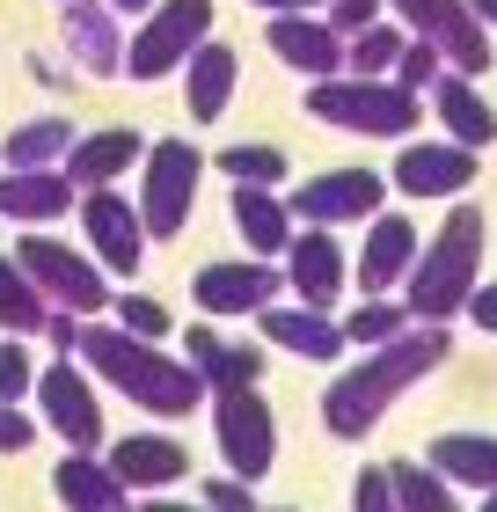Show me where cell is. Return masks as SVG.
<instances>
[{
    "instance_id": "obj_1",
    "label": "cell",
    "mask_w": 497,
    "mask_h": 512,
    "mask_svg": "<svg viewBox=\"0 0 497 512\" xmlns=\"http://www.w3.org/2000/svg\"><path fill=\"white\" fill-rule=\"evenodd\" d=\"M439 359H446V330H439V322H424L417 337H402V330H395L388 344H373V352H366L359 366H351V374H344L337 388H329V432L359 439V432L373 425V417H381V410L395 403V395L417 381V374H432Z\"/></svg>"
},
{
    "instance_id": "obj_2",
    "label": "cell",
    "mask_w": 497,
    "mask_h": 512,
    "mask_svg": "<svg viewBox=\"0 0 497 512\" xmlns=\"http://www.w3.org/2000/svg\"><path fill=\"white\" fill-rule=\"evenodd\" d=\"M476 264H483V205H454L410 264V315L424 322L461 315L468 293H476Z\"/></svg>"
},
{
    "instance_id": "obj_3",
    "label": "cell",
    "mask_w": 497,
    "mask_h": 512,
    "mask_svg": "<svg viewBox=\"0 0 497 512\" xmlns=\"http://www.w3.org/2000/svg\"><path fill=\"white\" fill-rule=\"evenodd\" d=\"M81 352L103 381H117L132 403H147L154 417H183L198 403V374L176 359H161L147 337H125V330H81Z\"/></svg>"
},
{
    "instance_id": "obj_4",
    "label": "cell",
    "mask_w": 497,
    "mask_h": 512,
    "mask_svg": "<svg viewBox=\"0 0 497 512\" xmlns=\"http://www.w3.org/2000/svg\"><path fill=\"white\" fill-rule=\"evenodd\" d=\"M307 110L337 132H366V139H410L417 132V96L395 81H359V74H329L307 88Z\"/></svg>"
},
{
    "instance_id": "obj_5",
    "label": "cell",
    "mask_w": 497,
    "mask_h": 512,
    "mask_svg": "<svg viewBox=\"0 0 497 512\" xmlns=\"http://www.w3.org/2000/svg\"><path fill=\"white\" fill-rule=\"evenodd\" d=\"M139 161H147V176H139V227H147V235H183L191 213H198L205 154L183 147V139H154Z\"/></svg>"
},
{
    "instance_id": "obj_6",
    "label": "cell",
    "mask_w": 497,
    "mask_h": 512,
    "mask_svg": "<svg viewBox=\"0 0 497 512\" xmlns=\"http://www.w3.org/2000/svg\"><path fill=\"white\" fill-rule=\"evenodd\" d=\"M205 30H212V0H161V8H147V30L125 44V74L132 81L176 74V66L205 44Z\"/></svg>"
},
{
    "instance_id": "obj_7",
    "label": "cell",
    "mask_w": 497,
    "mask_h": 512,
    "mask_svg": "<svg viewBox=\"0 0 497 512\" xmlns=\"http://www.w3.org/2000/svg\"><path fill=\"white\" fill-rule=\"evenodd\" d=\"M381 8H395L454 74H468V81L490 74V37H483V22H476L468 0H381Z\"/></svg>"
},
{
    "instance_id": "obj_8",
    "label": "cell",
    "mask_w": 497,
    "mask_h": 512,
    "mask_svg": "<svg viewBox=\"0 0 497 512\" xmlns=\"http://www.w3.org/2000/svg\"><path fill=\"white\" fill-rule=\"evenodd\" d=\"M15 264L30 271V286H37L44 300H59L66 315H96V308H110V286H103V271L88 264L81 249L52 242V235H30V242L15 249Z\"/></svg>"
},
{
    "instance_id": "obj_9",
    "label": "cell",
    "mask_w": 497,
    "mask_h": 512,
    "mask_svg": "<svg viewBox=\"0 0 497 512\" xmlns=\"http://www.w3.org/2000/svg\"><path fill=\"white\" fill-rule=\"evenodd\" d=\"M388 198V176L373 169H329V176H307L300 191L286 198L293 227H344V220H373Z\"/></svg>"
},
{
    "instance_id": "obj_10",
    "label": "cell",
    "mask_w": 497,
    "mask_h": 512,
    "mask_svg": "<svg viewBox=\"0 0 497 512\" xmlns=\"http://www.w3.org/2000/svg\"><path fill=\"white\" fill-rule=\"evenodd\" d=\"M388 183L402 198H461L476 183V147H461V139H410Z\"/></svg>"
},
{
    "instance_id": "obj_11",
    "label": "cell",
    "mask_w": 497,
    "mask_h": 512,
    "mask_svg": "<svg viewBox=\"0 0 497 512\" xmlns=\"http://www.w3.org/2000/svg\"><path fill=\"white\" fill-rule=\"evenodd\" d=\"M81 227H88V249L103 256L110 271H139V256H147V227H139V205H125L103 183V191H81Z\"/></svg>"
},
{
    "instance_id": "obj_12",
    "label": "cell",
    "mask_w": 497,
    "mask_h": 512,
    "mask_svg": "<svg viewBox=\"0 0 497 512\" xmlns=\"http://www.w3.org/2000/svg\"><path fill=\"white\" fill-rule=\"evenodd\" d=\"M278 286H286V278L271 264H205L191 293H198L205 315H264L278 300Z\"/></svg>"
},
{
    "instance_id": "obj_13",
    "label": "cell",
    "mask_w": 497,
    "mask_h": 512,
    "mask_svg": "<svg viewBox=\"0 0 497 512\" xmlns=\"http://www.w3.org/2000/svg\"><path fill=\"white\" fill-rule=\"evenodd\" d=\"M59 15H66V52H74V66L110 81L117 66H125V30H117V15L103 0H59Z\"/></svg>"
},
{
    "instance_id": "obj_14",
    "label": "cell",
    "mask_w": 497,
    "mask_h": 512,
    "mask_svg": "<svg viewBox=\"0 0 497 512\" xmlns=\"http://www.w3.org/2000/svg\"><path fill=\"white\" fill-rule=\"evenodd\" d=\"M271 52L293 66V74L307 81H329V74H344V37L329 30L322 15H271Z\"/></svg>"
},
{
    "instance_id": "obj_15",
    "label": "cell",
    "mask_w": 497,
    "mask_h": 512,
    "mask_svg": "<svg viewBox=\"0 0 497 512\" xmlns=\"http://www.w3.org/2000/svg\"><path fill=\"white\" fill-rule=\"evenodd\" d=\"M74 205H81V191L66 183V169H8L0 176V220H15V227L66 220Z\"/></svg>"
},
{
    "instance_id": "obj_16",
    "label": "cell",
    "mask_w": 497,
    "mask_h": 512,
    "mask_svg": "<svg viewBox=\"0 0 497 512\" xmlns=\"http://www.w3.org/2000/svg\"><path fill=\"white\" fill-rule=\"evenodd\" d=\"M286 278H293V293H300V308H329L344 286V249L329 227H307V235L286 242Z\"/></svg>"
},
{
    "instance_id": "obj_17",
    "label": "cell",
    "mask_w": 497,
    "mask_h": 512,
    "mask_svg": "<svg viewBox=\"0 0 497 512\" xmlns=\"http://www.w3.org/2000/svg\"><path fill=\"white\" fill-rule=\"evenodd\" d=\"M139 154H147V139H139L132 125H117V132H88V139H74L59 169H66V183H74V191H103V183H117Z\"/></svg>"
},
{
    "instance_id": "obj_18",
    "label": "cell",
    "mask_w": 497,
    "mask_h": 512,
    "mask_svg": "<svg viewBox=\"0 0 497 512\" xmlns=\"http://www.w3.org/2000/svg\"><path fill=\"white\" fill-rule=\"evenodd\" d=\"M220 447L242 476H264L271 469V410L256 403L249 388H227L220 395Z\"/></svg>"
},
{
    "instance_id": "obj_19",
    "label": "cell",
    "mask_w": 497,
    "mask_h": 512,
    "mask_svg": "<svg viewBox=\"0 0 497 512\" xmlns=\"http://www.w3.org/2000/svg\"><path fill=\"white\" fill-rule=\"evenodd\" d=\"M410 264H417V227L402 220V213H373L366 220V249H359V293L395 286Z\"/></svg>"
},
{
    "instance_id": "obj_20",
    "label": "cell",
    "mask_w": 497,
    "mask_h": 512,
    "mask_svg": "<svg viewBox=\"0 0 497 512\" xmlns=\"http://www.w3.org/2000/svg\"><path fill=\"white\" fill-rule=\"evenodd\" d=\"M234 81H242V59L227 52V44H198L191 59H183V96H191V118L212 125V118H227V103H234Z\"/></svg>"
},
{
    "instance_id": "obj_21",
    "label": "cell",
    "mask_w": 497,
    "mask_h": 512,
    "mask_svg": "<svg viewBox=\"0 0 497 512\" xmlns=\"http://www.w3.org/2000/svg\"><path fill=\"white\" fill-rule=\"evenodd\" d=\"M424 96H432L446 139H461V147H490V139H497V110L476 96V81H468V74H439Z\"/></svg>"
},
{
    "instance_id": "obj_22",
    "label": "cell",
    "mask_w": 497,
    "mask_h": 512,
    "mask_svg": "<svg viewBox=\"0 0 497 512\" xmlns=\"http://www.w3.org/2000/svg\"><path fill=\"white\" fill-rule=\"evenodd\" d=\"M37 395H44V417L74 439V447H96V432H103V417H96V395H88V381L81 374H66V366H52V374L37 381Z\"/></svg>"
},
{
    "instance_id": "obj_23",
    "label": "cell",
    "mask_w": 497,
    "mask_h": 512,
    "mask_svg": "<svg viewBox=\"0 0 497 512\" xmlns=\"http://www.w3.org/2000/svg\"><path fill=\"white\" fill-rule=\"evenodd\" d=\"M264 337L300 352V359H337L344 352V330L322 308H264Z\"/></svg>"
},
{
    "instance_id": "obj_24",
    "label": "cell",
    "mask_w": 497,
    "mask_h": 512,
    "mask_svg": "<svg viewBox=\"0 0 497 512\" xmlns=\"http://www.w3.org/2000/svg\"><path fill=\"white\" fill-rule=\"evenodd\" d=\"M234 227L249 235L256 256H278L293 242V213L278 205V191H264V183H234Z\"/></svg>"
},
{
    "instance_id": "obj_25",
    "label": "cell",
    "mask_w": 497,
    "mask_h": 512,
    "mask_svg": "<svg viewBox=\"0 0 497 512\" xmlns=\"http://www.w3.org/2000/svg\"><path fill=\"white\" fill-rule=\"evenodd\" d=\"M74 139H81V132H74V118H66V110H52V118H30V125H15L0 154H8V169H59Z\"/></svg>"
},
{
    "instance_id": "obj_26",
    "label": "cell",
    "mask_w": 497,
    "mask_h": 512,
    "mask_svg": "<svg viewBox=\"0 0 497 512\" xmlns=\"http://www.w3.org/2000/svg\"><path fill=\"white\" fill-rule=\"evenodd\" d=\"M402 30H388V22H366V30H351L344 37V74H359V81H388V66L402 52Z\"/></svg>"
},
{
    "instance_id": "obj_27",
    "label": "cell",
    "mask_w": 497,
    "mask_h": 512,
    "mask_svg": "<svg viewBox=\"0 0 497 512\" xmlns=\"http://www.w3.org/2000/svg\"><path fill=\"white\" fill-rule=\"evenodd\" d=\"M0 330H44V293L8 249H0Z\"/></svg>"
},
{
    "instance_id": "obj_28",
    "label": "cell",
    "mask_w": 497,
    "mask_h": 512,
    "mask_svg": "<svg viewBox=\"0 0 497 512\" xmlns=\"http://www.w3.org/2000/svg\"><path fill=\"white\" fill-rule=\"evenodd\" d=\"M117 476L125 483H169V476H183V447L176 439H125L117 447Z\"/></svg>"
},
{
    "instance_id": "obj_29",
    "label": "cell",
    "mask_w": 497,
    "mask_h": 512,
    "mask_svg": "<svg viewBox=\"0 0 497 512\" xmlns=\"http://www.w3.org/2000/svg\"><path fill=\"white\" fill-rule=\"evenodd\" d=\"M432 461L446 476H461V483H490V491H497V439L454 432V439H439V447H432Z\"/></svg>"
},
{
    "instance_id": "obj_30",
    "label": "cell",
    "mask_w": 497,
    "mask_h": 512,
    "mask_svg": "<svg viewBox=\"0 0 497 512\" xmlns=\"http://www.w3.org/2000/svg\"><path fill=\"white\" fill-rule=\"evenodd\" d=\"M59 498L81 505V512H125V491H117L103 469H88V461H66L59 469Z\"/></svg>"
},
{
    "instance_id": "obj_31",
    "label": "cell",
    "mask_w": 497,
    "mask_h": 512,
    "mask_svg": "<svg viewBox=\"0 0 497 512\" xmlns=\"http://www.w3.org/2000/svg\"><path fill=\"white\" fill-rule=\"evenodd\" d=\"M183 344H191V359L205 366V374H220V381H234V388H249V381H256V352H234V344H220L212 330H191Z\"/></svg>"
},
{
    "instance_id": "obj_32",
    "label": "cell",
    "mask_w": 497,
    "mask_h": 512,
    "mask_svg": "<svg viewBox=\"0 0 497 512\" xmlns=\"http://www.w3.org/2000/svg\"><path fill=\"white\" fill-rule=\"evenodd\" d=\"M220 169H227L234 183H264V191H278V183H286V169H293V161L278 154V147H242V139H234V147L220 154Z\"/></svg>"
},
{
    "instance_id": "obj_33",
    "label": "cell",
    "mask_w": 497,
    "mask_h": 512,
    "mask_svg": "<svg viewBox=\"0 0 497 512\" xmlns=\"http://www.w3.org/2000/svg\"><path fill=\"white\" fill-rule=\"evenodd\" d=\"M388 81L395 88H410V96H424V88H432L439 81V52H432V44H402V52H395V66H388Z\"/></svg>"
},
{
    "instance_id": "obj_34",
    "label": "cell",
    "mask_w": 497,
    "mask_h": 512,
    "mask_svg": "<svg viewBox=\"0 0 497 512\" xmlns=\"http://www.w3.org/2000/svg\"><path fill=\"white\" fill-rule=\"evenodd\" d=\"M395 330H402V308H388V300H359V308H351V322H344L351 344H388Z\"/></svg>"
},
{
    "instance_id": "obj_35",
    "label": "cell",
    "mask_w": 497,
    "mask_h": 512,
    "mask_svg": "<svg viewBox=\"0 0 497 512\" xmlns=\"http://www.w3.org/2000/svg\"><path fill=\"white\" fill-rule=\"evenodd\" d=\"M117 330H125V337H169V308H161V300H147V293H125V300H117Z\"/></svg>"
},
{
    "instance_id": "obj_36",
    "label": "cell",
    "mask_w": 497,
    "mask_h": 512,
    "mask_svg": "<svg viewBox=\"0 0 497 512\" xmlns=\"http://www.w3.org/2000/svg\"><path fill=\"white\" fill-rule=\"evenodd\" d=\"M395 491H402V505H410V512H454V505H446V491H439L432 476H417V469H402Z\"/></svg>"
},
{
    "instance_id": "obj_37",
    "label": "cell",
    "mask_w": 497,
    "mask_h": 512,
    "mask_svg": "<svg viewBox=\"0 0 497 512\" xmlns=\"http://www.w3.org/2000/svg\"><path fill=\"white\" fill-rule=\"evenodd\" d=\"M329 30L337 37H351V30H366V22H381V0H329Z\"/></svg>"
},
{
    "instance_id": "obj_38",
    "label": "cell",
    "mask_w": 497,
    "mask_h": 512,
    "mask_svg": "<svg viewBox=\"0 0 497 512\" xmlns=\"http://www.w3.org/2000/svg\"><path fill=\"white\" fill-rule=\"evenodd\" d=\"M22 388H30V359H22V344H0V403H15Z\"/></svg>"
},
{
    "instance_id": "obj_39",
    "label": "cell",
    "mask_w": 497,
    "mask_h": 512,
    "mask_svg": "<svg viewBox=\"0 0 497 512\" xmlns=\"http://www.w3.org/2000/svg\"><path fill=\"white\" fill-rule=\"evenodd\" d=\"M468 315H476V330H497V286H476V293H468Z\"/></svg>"
},
{
    "instance_id": "obj_40",
    "label": "cell",
    "mask_w": 497,
    "mask_h": 512,
    "mask_svg": "<svg viewBox=\"0 0 497 512\" xmlns=\"http://www.w3.org/2000/svg\"><path fill=\"white\" fill-rule=\"evenodd\" d=\"M359 512H395V505H388V483H381V476H359Z\"/></svg>"
},
{
    "instance_id": "obj_41",
    "label": "cell",
    "mask_w": 497,
    "mask_h": 512,
    "mask_svg": "<svg viewBox=\"0 0 497 512\" xmlns=\"http://www.w3.org/2000/svg\"><path fill=\"white\" fill-rule=\"evenodd\" d=\"M212 512H249V491L242 483H220V491H212Z\"/></svg>"
},
{
    "instance_id": "obj_42",
    "label": "cell",
    "mask_w": 497,
    "mask_h": 512,
    "mask_svg": "<svg viewBox=\"0 0 497 512\" xmlns=\"http://www.w3.org/2000/svg\"><path fill=\"white\" fill-rule=\"evenodd\" d=\"M22 439H30V425H22V417L0 403V447H22Z\"/></svg>"
},
{
    "instance_id": "obj_43",
    "label": "cell",
    "mask_w": 497,
    "mask_h": 512,
    "mask_svg": "<svg viewBox=\"0 0 497 512\" xmlns=\"http://www.w3.org/2000/svg\"><path fill=\"white\" fill-rule=\"evenodd\" d=\"M256 8H271V15H293V8H300V15H307V8H329V0H256Z\"/></svg>"
},
{
    "instance_id": "obj_44",
    "label": "cell",
    "mask_w": 497,
    "mask_h": 512,
    "mask_svg": "<svg viewBox=\"0 0 497 512\" xmlns=\"http://www.w3.org/2000/svg\"><path fill=\"white\" fill-rule=\"evenodd\" d=\"M103 8H110V15H147L154 0H103Z\"/></svg>"
},
{
    "instance_id": "obj_45",
    "label": "cell",
    "mask_w": 497,
    "mask_h": 512,
    "mask_svg": "<svg viewBox=\"0 0 497 512\" xmlns=\"http://www.w3.org/2000/svg\"><path fill=\"white\" fill-rule=\"evenodd\" d=\"M468 8H476V22H497V0H468Z\"/></svg>"
},
{
    "instance_id": "obj_46",
    "label": "cell",
    "mask_w": 497,
    "mask_h": 512,
    "mask_svg": "<svg viewBox=\"0 0 497 512\" xmlns=\"http://www.w3.org/2000/svg\"><path fill=\"white\" fill-rule=\"evenodd\" d=\"M154 512H176V505H154Z\"/></svg>"
},
{
    "instance_id": "obj_47",
    "label": "cell",
    "mask_w": 497,
    "mask_h": 512,
    "mask_svg": "<svg viewBox=\"0 0 497 512\" xmlns=\"http://www.w3.org/2000/svg\"><path fill=\"white\" fill-rule=\"evenodd\" d=\"M490 512H497V498H490Z\"/></svg>"
}]
</instances>
